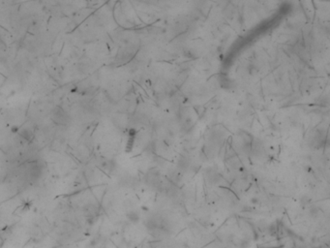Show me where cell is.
Instances as JSON below:
<instances>
[{
	"label": "cell",
	"mask_w": 330,
	"mask_h": 248,
	"mask_svg": "<svg viewBox=\"0 0 330 248\" xmlns=\"http://www.w3.org/2000/svg\"><path fill=\"white\" fill-rule=\"evenodd\" d=\"M129 218H130V219H132V220H134V221H138V215L137 214L136 212H132V213H130Z\"/></svg>",
	"instance_id": "6da1fadb"
}]
</instances>
